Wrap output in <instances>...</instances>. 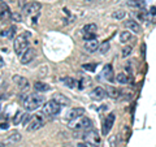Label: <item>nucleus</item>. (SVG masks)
Instances as JSON below:
<instances>
[{
  "instance_id": "79ce46f5",
  "label": "nucleus",
  "mask_w": 156,
  "mask_h": 147,
  "mask_svg": "<svg viewBox=\"0 0 156 147\" xmlns=\"http://www.w3.org/2000/svg\"><path fill=\"white\" fill-rule=\"evenodd\" d=\"M83 2H85V3H92L94 0H83Z\"/></svg>"
},
{
  "instance_id": "f704fd0d",
  "label": "nucleus",
  "mask_w": 156,
  "mask_h": 147,
  "mask_svg": "<svg viewBox=\"0 0 156 147\" xmlns=\"http://www.w3.org/2000/svg\"><path fill=\"white\" fill-rule=\"evenodd\" d=\"M95 68H96L95 64H83V69L89 70V72H94V70H95Z\"/></svg>"
},
{
  "instance_id": "f8f14e48",
  "label": "nucleus",
  "mask_w": 156,
  "mask_h": 147,
  "mask_svg": "<svg viewBox=\"0 0 156 147\" xmlns=\"http://www.w3.org/2000/svg\"><path fill=\"white\" fill-rule=\"evenodd\" d=\"M115 119H116L115 113H109L107 116V119L104 120V124H103V135H107L109 133V130L112 129V126H113Z\"/></svg>"
},
{
  "instance_id": "dca6fc26",
  "label": "nucleus",
  "mask_w": 156,
  "mask_h": 147,
  "mask_svg": "<svg viewBox=\"0 0 156 147\" xmlns=\"http://www.w3.org/2000/svg\"><path fill=\"white\" fill-rule=\"evenodd\" d=\"M53 100H56L58 104H61V106H69L70 104V100L68 99V96H65L64 94H61V92H57V94H55V96H53Z\"/></svg>"
},
{
  "instance_id": "c85d7f7f",
  "label": "nucleus",
  "mask_w": 156,
  "mask_h": 147,
  "mask_svg": "<svg viewBox=\"0 0 156 147\" xmlns=\"http://www.w3.org/2000/svg\"><path fill=\"white\" fill-rule=\"evenodd\" d=\"M131 52H133V47L131 46H126L122 48V51H121V56L122 57H128L131 55Z\"/></svg>"
},
{
  "instance_id": "37998d69",
  "label": "nucleus",
  "mask_w": 156,
  "mask_h": 147,
  "mask_svg": "<svg viewBox=\"0 0 156 147\" xmlns=\"http://www.w3.org/2000/svg\"><path fill=\"white\" fill-rule=\"evenodd\" d=\"M9 0H0V3H8Z\"/></svg>"
},
{
  "instance_id": "72a5a7b5",
  "label": "nucleus",
  "mask_w": 156,
  "mask_h": 147,
  "mask_svg": "<svg viewBox=\"0 0 156 147\" xmlns=\"http://www.w3.org/2000/svg\"><path fill=\"white\" fill-rule=\"evenodd\" d=\"M31 119H33V117L30 116V115H23V119H22V124L23 125H29V122H30L31 121Z\"/></svg>"
},
{
  "instance_id": "20e7f679",
  "label": "nucleus",
  "mask_w": 156,
  "mask_h": 147,
  "mask_svg": "<svg viewBox=\"0 0 156 147\" xmlns=\"http://www.w3.org/2000/svg\"><path fill=\"white\" fill-rule=\"evenodd\" d=\"M61 104H58L56 100H48L43 104V115L46 116H50V117H53V116H57L60 113L61 111Z\"/></svg>"
},
{
  "instance_id": "b1692460",
  "label": "nucleus",
  "mask_w": 156,
  "mask_h": 147,
  "mask_svg": "<svg viewBox=\"0 0 156 147\" xmlns=\"http://www.w3.org/2000/svg\"><path fill=\"white\" fill-rule=\"evenodd\" d=\"M116 81L121 83V85H126V83L129 82V77L125 74V73H119V74L116 76Z\"/></svg>"
},
{
  "instance_id": "2f4dec72",
  "label": "nucleus",
  "mask_w": 156,
  "mask_h": 147,
  "mask_svg": "<svg viewBox=\"0 0 156 147\" xmlns=\"http://www.w3.org/2000/svg\"><path fill=\"white\" fill-rule=\"evenodd\" d=\"M11 20H12V21H14V22H20V21H22L21 14H20V13H12Z\"/></svg>"
},
{
  "instance_id": "5701e85b",
  "label": "nucleus",
  "mask_w": 156,
  "mask_h": 147,
  "mask_svg": "<svg viewBox=\"0 0 156 147\" xmlns=\"http://www.w3.org/2000/svg\"><path fill=\"white\" fill-rule=\"evenodd\" d=\"M125 16H126V13H125V11H122V9H117V11H113V12H112V14H111V17L113 18V20H117V21H120V20L125 18Z\"/></svg>"
},
{
  "instance_id": "bb28decb",
  "label": "nucleus",
  "mask_w": 156,
  "mask_h": 147,
  "mask_svg": "<svg viewBox=\"0 0 156 147\" xmlns=\"http://www.w3.org/2000/svg\"><path fill=\"white\" fill-rule=\"evenodd\" d=\"M83 33H96L98 31V26L96 23H87V25L83 26V30H82Z\"/></svg>"
},
{
  "instance_id": "f257e3e1",
  "label": "nucleus",
  "mask_w": 156,
  "mask_h": 147,
  "mask_svg": "<svg viewBox=\"0 0 156 147\" xmlns=\"http://www.w3.org/2000/svg\"><path fill=\"white\" fill-rule=\"evenodd\" d=\"M46 103L44 96L41 94H29L23 99V107L26 108V111H35Z\"/></svg>"
},
{
  "instance_id": "a19ab883",
  "label": "nucleus",
  "mask_w": 156,
  "mask_h": 147,
  "mask_svg": "<svg viewBox=\"0 0 156 147\" xmlns=\"http://www.w3.org/2000/svg\"><path fill=\"white\" fill-rule=\"evenodd\" d=\"M0 147H5V143H4V142H0Z\"/></svg>"
},
{
  "instance_id": "4468645a",
  "label": "nucleus",
  "mask_w": 156,
  "mask_h": 147,
  "mask_svg": "<svg viewBox=\"0 0 156 147\" xmlns=\"http://www.w3.org/2000/svg\"><path fill=\"white\" fill-rule=\"evenodd\" d=\"M99 42H98V39H91V41H85V45H83V47H85V50L87 51V52H90V53H92V52H95V51H98L99 50Z\"/></svg>"
},
{
  "instance_id": "a211bd4d",
  "label": "nucleus",
  "mask_w": 156,
  "mask_h": 147,
  "mask_svg": "<svg viewBox=\"0 0 156 147\" xmlns=\"http://www.w3.org/2000/svg\"><path fill=\"white\" fill-rule=\"evenodd\" d=\"M134 37L131 35L130 31H122L120 34V42L124 43V45H126V43H129L130 41H133Z\"/></svg>"
},
{
  "instance_id": "f3484780",
  "label": "nucleus",
  "mask_w": 156,
  "mask_h": 147,
  "mask_svg": "<svg viewBox=\"0 0 156 147\" xmlns=\"http://www.w3.org/2000/svg\"><path fill=\"white\" fill-rule=\"evenodd\" d=\"M34 89H35L38 92H46L50 90V85H47L44 82H41V81H37L34 83Z\"/></svg>"
},
{
  "instance_id": "f03ea898",
  "label": "nucleus",
  "mask_w": 156,
  "mask_h": 147,
  "mask_svg": "<svg viewBox=\"0 0 156 147\" xmlns=\"http://www.w3.org/2000/svg\"><path fill=\"white\" fill-rule=\"evenodd\" d=\"M27 48H29V35L21 34V35L13 39V51L17 56H21Z\"/></svg>"
},
{
  "instance_id": "1a4fd4ad",
  "label": "nucleus",
  "mask_w": 156,
  "mask_h": 147,
  "mask_svg": "<svg viewBox=\"0 0 156 147\" xmlns=\"http://www.w3.org/2000/svg\"><path fill=\"white\" fill-rule=\"evenodd\" d=\"M124 26L128 29L130 33H134V34H140L142 33V27H140V25L136 21H134V20H131V18L124 22Z\"/></svg>"
},
{
  "instance_id": "aec40b11",
  "label": "nucleus",
  "mask_w": 156,
  "mask_h": 147,
  "mask_svg": "<svg viewBox=\"0 0 156 147\" xmlns=\"http://www.w3.org/2000/svg\"><path fill=\"white\" fill-rule=\"evenodd\" d=\"M66 87H76L78 85V82L74 80V78H72V77H62L61 80H60Z\"/></svg>"
},
{
  "instance_id": "58836bf2",
  "label": "nucleus",
  "mask_w": 156,
  "mask_h": 147,
  "mask_svg": "<svg viewBox=\"0 0 156 147\" xmlns=\"http://www.w3.org/2000/svg\"><path fill=\"white\" fill-rule=\"evenodd\" d=\"M18 5L21 7V8H23L26 5V0H18Z\"/></svg>"
},
{
  "instance_id": "39448f33",
  "label": "nucleus",
  "mask_w": 156,
  "mask_h": 147,
  "mask_svg": "<svg viewBox=\"0 0 156 147\" xmlns=\"http://www.w3.org/2000/svg\"><path fill=\"white\" fill-rule=\"evenodd\" d=\"M81 137L83 138L85 142H87V143L91 145V146H99L100 142H101V138H100L99 133H98L96 130H94V129L85 130V133L82 134Z\"/></svg>"
},
{
  "instance_id": "412c9836",
  "label": "nucleus",
  "mask_w": 156,
  "mask_h": 147,
  "mask_svg": "<svg viewBox=\"0 0 156 147\" xmlns=\"http://www.w3.org/2000/svg\"><path fill=\"white\" fill-rule=\"evenodd\" d=\"M21 141V134L18 133V131H13V133L8 137V139H7V143H11V145H14V143H17V142Z\"/></svg>"
},
{
  "instance_id": "ddd939ff",
  "label": "nucleus",
  "mask_w": 156,
  "mask_h": 147,
  "mask_svg": "<svg viewBox=\"0 0 156 147\" xmlns=\"http://www.w3.org/2000/svg\"><path fill=\"white\" fill-rule=\"evenodd\" d=\"M12 80L16 82V85L20 90H27L29 89V81L26 80L25 77H21V76H13Z\"/></svg>"
},
{
  "instance_id": "7ed1b4c3",
  "label": "nucleus",
  "mask_w": 156,
  "mask_h": 147,
  "mask_svg": "<svg viewBox=\"0 0 156 147\" xmlns=\"http://www.w3.org/2000/svg\"><path fill=\"white\" fill-rule=\"evenodd\" d=\"M91 124H92L91 120L89 119V117H86V116H80V117H77V119H74V120L68 121V126H69L70 129L78 130V131L87 130L89 128H91Z\"/></svg>"
},
{
  "instance_id": "2eb2a0df",
  "label": "nucleus",
  "mask_w": 156,
  "mask_h": 147,
  "mask_svg": "<svg viewBox=\"0 0 156 147\" xmlns=\"http://www.w3.org/2000/svg\"><path fill=\"white\" fill-rule=\"evenodd\" d=\"M85 115V109L83 108H72L70 111H68L66 113V120L70 121V120H74L80 116H83Z\"/></svg>"
},
{
  "instance_id": "ea45409f",
  "label": "nucleus",
  "mask_w": 156,
  "mask_h": 147,
  "mask_svg": "<svg viewBox=\"0 0 156 147\" xmlns=\"http://www.w3.org/2000/svg\"><path fill=\"white\" fill-rule=\"evenodd\" d=\"M4 66V60H3V57L0 56V68H3Z\"/></svg>"
},
{
  "instance_id": "7c9ffc66",
  "label": "nucleus",
  "mask_w": 156,
  "mask_h": 147,
  "mask_svg": "<svg viewBox=\"0 0 156 147\" xmlns=\"http://www.w3.org/2000/svg\"><path fill=\"white\" fill-rule=\"evenodd\" d=\"M83 39L85 41H91V39H96L94 33H83Z\"/></svg>"
},
{
  "instance_id": "0eeeda50",
  "label": "nucleus",
  "mask_w": 156,
  "mask_h": 147,
  "mask_svg": "<svg viewBox=\"0 0 156 147\" xmlns=\"http://www.w3.org/2000/svg\"><path fill=\"white\" fill-rule=\"evenodd\" d=\"M43 125H44V120H43L41 116H35V117H33L30 122H29L27 130L29 131H35L38 129L43 128Z\"/></svg>"
},
{
  "instance_id": "c756f323",
  "label": "nucleus",
  "mask_w": 156,
  "mask_h": 147,
  "mask_svg": "<svg viewBox=\"0 0 156 147\" xmlns=\"http://www.w3.org/2000/svg\"><path fill=\"white\" fill-rule=\"evenodd\" d=\"M16 31H17V29H16V26H11L7 30V33L4 34L7 38H9V39H13V37H14V34H16Z\"/></svg>"
},
{
  "instance_id": "4be33fe9",
  "label": "nucleus",
  "mask_w": 156,
  "mask_h": 147,
  "mask_svg": "<svg viewBox=\"0 0 156 147\" xmlns=\"http://www.w3.org/2000/svg\"><path fill=\"white\" fill-rule=\"evenodd\" d=\"M121 91L119 89H116V87L113 86H109L108 89H107V95H108L109 98H113V99H117V98L120 96Z\"/></svg>"
},
{
  "instance_id": "423d86ee",
  "label": "nucleus",
  "mask_w": 156,
  "mask_h": 147,
  "mask_svg": "<svg viewBox=\"0 0 156 147\" xmlns=\"http://www.w3.org/2000/svg\"><path fill=\"white\" fill-rule=\"evenodd\" d=\"M42 8V4L38 3V2H29L26 3V5L22 8L23 13L26 14V16H37V14L39 13V11H41Z\"/></svg>"
},
{
  "instance_id": "473e14b6",
  "label": "nucleus",
  "mask_w": 156,
  "mask_h": 147,
  "mask_svg": "<svg viewBox=\"0 0 156 147\" xmlns=\"http://www.w3.org/2000/svg\"><path fill=\"white\" fill-rule=\"evenodd\" d=\"M116 139H117L116 135H111V138L108 139V147H115L116 146Z\"/></svg>"
},
{
  "instance_id": "4c0bfd02",
  "label": "nucleus",
  "mask_w": 156,
  "mask_h": 147,
  "mask_svg": "<svg viewBox=\"0 0 156 147\" xmlns=\"http://www.w3.org/2000/svg\"><path fill=\"white\" fill-rule=\"evenodd\" d=\"M77 147H90V145L87 143V142H80V143L77 145Z\"/></svg>"
},
{
  "instance_id": "cd10ccee",
  "label": "nucleus",
  "mask_w": 156,
  "mask_h": 147,
  "mask_svg": "<svg viewBox=\"0 0 156 147\" xmlns=\"http://www.w3.org/2000/svg\"><path fill=\"white\" fill-rule=\"evenodd\" d=\"M22 119H23V112L22 111H17L16 115H14V117H13V124L14 125H18L20 122L22 121Z\"/></svg>"
},
{
  "instance_id": "c9c22d12",
  "label": "nucleus",
  "mask_w": 156,
  "mask_h": 147,
  "mask_svg": "<svg viewBox=\"0 0 156 147\" xmlns=\"http://www.w3.org/2000/svg\"><path fill=\"white\" fill-rule=\"evenodd\" d=\"M148 16H151V17H155V16H156V7H151V8H150Z\"/></svg>"
},
{
  "instance_id": "a18cd8bd",
  "label": "nucleus",
  "mask_w": 156,
  "mask_h": 147,
  "mask_svg": "<svg viewBox=\"0 0 156 147\" xmlns=\"http://www.w3.org/2000/svg\"><path fill=\"white\" fill-rule=\"evenodd\" d=\"M0 109H2V107H0Z\"/></svg>"
},
{
  "instance_id": "9d476101",
  "label": "nucleus",
  "mask_w": 156,
  "mask_h": 147,
  "mask_svg": "<svg viewBox=\"0 0 156 147\" xmlns=\"http://www.w3.org/2000/svg\"><path fill=\"white\" fill-rule=\"evenodd\" d=\"M107 95V91L103 89V87H100V86H98L95 87V89H92V91L90 92V98L92 100H96V102H99V100H103L104 98Z\"/></svg>"
},
{
  "instance_id": "a878e982",
  "label": "nucleus",
  "mask_w": 156,
  "mask_h": 147,
  "mask_svg": "<svg viewBox=\"0 0 156 147\" xmlns=\"http://www.w3.org/2000/svg\"><path fill=\"white\" fill-rule=\"evenodd\" d=\"M128 5L134 7V8H143L144 0H128Z\"/></svg>"
},
{
  "instance_id": "393cba45",
  "label": "nucleus",
  "mask_w": 156,
  "mask_h": 147,
  "mask_svg": "<svg viewBox=\"0 0 156 147\" xmlns=\"http://www.w3.org/2000/svg\"><path fill=\"white\" fill-rule=\"evenodd\" d=\"M109 47H111L109 41H105L103 43H100V46H99V53H101V55H105V53L109 51Z\"/></svg>"
},
{
  "instance_id": "c03bdc74",
  "label": "nucleus",
  "mask_w": 156,
  "mask_h": 147,
  "mask_svg": "<svg viewBox=\"0 0 156 147\" xmlns=\"http://www.w3.org/2000/svg\"><path fill=\"white\" fill-rule=\"evenodd\" d=\"M91 147H96V146H91Z\"/></svg>"
},
{
  "instance_id": "e433bc0d",
  "label": "nucleus",
  "mask_w": 156,
  "mask_h": 147,
  "mask_svg": "<svg viewBox=\"0 0 156 147\" xmlns=\"http://www.w3.org/2000/svg\"><path fill=\"white\" fill-rule=\"evenodd\" d=\"M8 128H9L8 122H2V124H0V129H3V130H7Z\"/></svg>"
},
{
  "instance_id": "9b49d317",
  "label": "nucleus",
  "mask_w": 156,
  "mask_h": 147,
  "mask_svg": "<svg viewBox=\"0 0 156 147\" xmlns=\"http://www.w3.org/2000/svg\"><path fill=\"white\" fill-rule=\"evenodd\" d=\"M12 17L11 8L7 3H0V20L2 21H8Z\"/></svg>"
},
{
  "instance_id": "6ab92c4d",
  "label": "nucleus",
  "mask_w": 156,
  "mask_h": 147,
  "mask_svg": "<svg viewBox=\"0 0 156 147\" xmlns=\"http://www.w3.org/2000/svg\"><path fill=\"white\" fill-rule=\"evenodd\" d=\"M103 74H104V78L107 81H109V82L113 81V69H112L111 65H105L104 70H103Z\"/></svg>"
},
{
  "instance_id": "6e6552de",
  "label": "nucleus",
  "mask_w": 156,
  "mask_h": 147,
  "mask_svg": "<svg viewBox=\"0 0 156 147\" xmlns=\"http://www.w3.org/2000/svg\"><path fill=\"white\" fill-rule=\"evenodd\" d=\"M34 57H35V50H34V48H31V47H29L27 50L23 52L21 56H20V60H21V64L26 65V64H29L30 61L34 60Z\"/></svg>"
}]
</instances>
